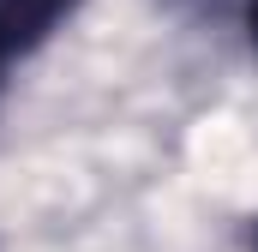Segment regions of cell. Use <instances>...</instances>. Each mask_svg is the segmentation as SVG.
<instances>
[{"mask_svg":"<svg viewBox=\"0 0 258 252\" xmlns=\"http://www.w3.org/2000/svg\"><path fill=\"white\" fill-rule=\"evenodd\" d=\"M246 24H252V42H258V0H246Z\"/></svg>","mask_w":258,"mask_h":252,"instance_id":"obj_2","label":"cell"},{"mask_svg":"<svg viewBox=\"0 0 258 252\" xmlns=\"http://www.w3.org/2000/svg\"><path fill=\"white\" fill-rule=\"evenodd\" d=\"M72 0H0V54H30L36 42L54 36Z\"/></svg>","mask_w":258,"mask_h":252,"instance_id":"obj_1","label":"cell"},{"mask_svg":"<svg viewBox=\"0 0 258 252\" xmlns=\"http://www.w3.org/2000/svg\"><path fill=\"white\" fill-rule=\"evenodd\" d=\"M252 252H258V234H252Z\"/></svg>","mask_w":258,"mask_h":252,"instance_id":"obj_3","label":"cell"}]
</instances>
